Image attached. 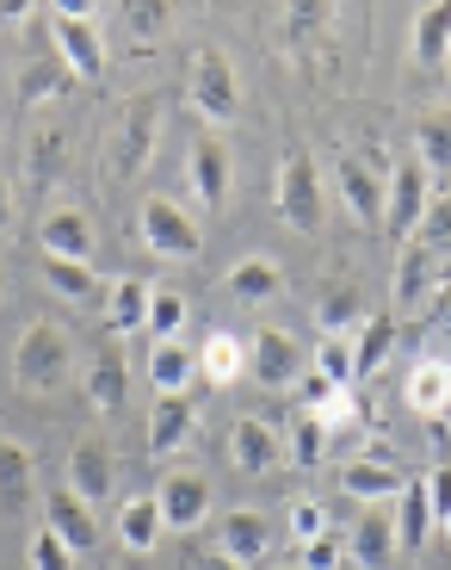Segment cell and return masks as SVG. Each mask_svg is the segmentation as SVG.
Wrapping results in <instances>:
<instances>
[{"label": "cell", "instance_id": "cell-12", "mask_svg": "<svg viewBox=\"0 0 451 570\" xmlns=\"http://www.w3.org/2000/svg\"><path fill=\"white\" fill-rule=\"evenodd\" d=\"M38 502V459L13 434H0V521H26Z\"/></svg>", "mask_w": 451, "mask_h": 570}, {"label": "cell", "instance_id": "cell-35", "mask_svg": "<svg viewBox=\"0 0 451 570\" xmlns=\"http://www.w3.org/2000/svg\"><path fill=\"white\" fill-rule=\"evenodd\" d=\"M322 428H328V453H353V446H371V441H365L371 415H365V403H353V397H340L334 410L322 415Z\"/></svg>", "mask_w": 451, "mask_h": 570}, {"label": "cell", "instance_id": "cell-6", "mask_svg": "<svg viewBox=\"0 0 451 570\" xmlns=\"http://www.w3.org/2000/svg\"><path fill=\"white\" fill-rule=\"evenodd\" d=\"M186 100H192V112L204 118V125H235L241 112V87H235V69H229L223 50H198L192 57V81H186Z\"/></svg>", "mask_w": 451, "mask_h": 570}, {"label": "cell", "instance_id": "cell-2", "mask_svg": "<svg viewBox=\"0 0 451 570\" xmlns=\"http://www.w3.org/2000/svg\"><path fill=\"white\" fill-rule=\"evenodd\" d=\"M272 205H279V224L297 229V236H315L322 229V174H315V156L310 149H291V156L279 161V174H272Z\"/></svg>", "mask_w": 451, "mask_h": 570}, {"label": "cell", "instance_id": "cell-19", "mask_svg": "<svg viewBox=\"0 0 451 570\" xmlns=\"http://www.w3.org/2000/svg\"><path fill=\"white\" fill-rule=\"evenodd\" d=\"M69 149H74L69 125H57V118L31 125L26 130V174H31V186H57L62 174H69Z\"/></svg>", "mask_w": 451, "mask_h": 570}, {"label": "cell", "instance_id": "cell-14", "mask_svg": "<svg viewBox=\"0 0 451 570\" xmlns=\"http://www.w3.org/2000/svg\"><path fill=\"white\" fill-rule=\"evenodd\" d=\"M217 552H223L229 564H241V570L267 564V552H272V521H267L260 509H229L223 528H217Z\"/></svg>", "mask_w": 451, "mask_h": 570}, {"label": "cell", "instance_id": "cell-29", "mask_svg": "<svg viewBox=\"0 0 451 570\" xmlns=\"http://www.w3.org/2000/svg\"><path fill=\"white\" fill-rule=\"evenodd\" d=\"M87 397H93L99 415H118L130 403V366L118 347H106V354H93V372H87Z\"/></svg>", "mask_w": 451, "mask_h": 570}, {"label": "cell", "instance_id": "cell-32", "mask_svg": "<svg viewBox=\"0 0 451 570\" xmlns=\"http://www.w3.org/2000/svg\"><path fill=\"white\" fill-rule=\"evenodd\" d=\"M409 50H414V62H421V69H439V62H445V50H451V0H433V7H421V13H414Z\"/></svg>", "mask_w": 451, "mask_h": 570}, {"label": "cell", "instance_id": "cell-33", "mask_svg": "<svg viewBox=\"0 0 451 570\" xmlns=\"http://www.w3.org/2000/svg\"><path fill=\"white\" fill-rule=\"evenodd\" d=\"M315 323H322V335H353L365 323V292L353 279H334L322 292V304H315Z\"/></svg>", "mask_w": 451, "mask_h": 570}, {"label": "cell", "instance_id": "cell-3", "mask_svg": "<svg viewBox=\"0 0 451 570\" xmlns=\"http://www.w3.org/2000/svg\"><path fill=\"white\" fill-rule=\"evenodd\" d=\"M137 236L149 243V255H161V261H198L204 255L198 217L186 212L180 199H168V193H149V199L137 205Z\"/></svg>", "mask_w": 451, "mask_h": 570}, {"label": "cell", "instance_id": "cell-25", "mask_svg": "<svg viewBox=\"0 0 451 570\" xmlns=\"http://www.w3.org/2000/svg\"><path fill=\"white\" fill-rule=\"evenodd\" d=\"M149 298H156V285L137 279V273L112 279V292H106V328H112V335H137V328H149Z\"/></svg>", "mask_w": 451, "mask_h": 570}, {"label": "cell", "instance_id": "cell-21", "mask_svg": "<svg viewBox=\"0 0 451 570\" xmlns=\"http://www.w3.org/2000/svg\"><path fill=\"white\" fill-rule=\"evenodd\" d=\"M402 546H395V514H365L353 533H347V564L353 570H395Z\"/></svg>", "mask_w": 451, "mask_h": 570}, {"label": "cell", "instance_id": "cell-53", "mask_svg": "<svg viewBox=\"0 0 451 570\" xmlns=\"http://www.w3.org/2000/svg\"><path fill=\"white\" fill-rule=\"evenodd\" d=\"M439 528H445V546H451V514H445V521H439Z\"/></svg>", "mask_w": 451, "mask_h": 570}, {"label": "cell", "instance_id": "cell-42", "mask_svg": "<svg viewBox=\"0 0 451 570\" xmlns=\"http://www.w3.org/2000/svg\"><path fill=\"white\" fill-rule=\"evenodd\" d=\"M315 372L334 379L340 391H353V335H322V347H315Z\"/></svg>", "mask_w": 451, "mask_h": 570}, {"label": "cell", "instance_id": "cell-30", "mask_svg": "<svg viewBox=\"0 0 451 570\" xmlns=\"http://www.w3.org/2000/svg\"><path fill=\"white\" fill-rule=\"evenodd\" d=\"M395 328H402V323H395L390 311L365 316V323L353 328V385H359V379H371V372L395 354Z\"/></svg>", "mask_w": 451, "mask_h": 570}, {"label": "cell", "instance_id": "cell-45", "mask_svg": "<svg viewBox=\"0 0 451 570\" xmlns=\"http://www.w3.org/2000/svg\"><path fill=\"white\" fill-rule=\"evenodd\" d=\"M26 570H74V552L50 528H38V533H31V546H26Z\"/></svg>", "mask_w": 451, "mask_h": 570}, {"label": "cell", "instance_id": "cell-10", "mask_svg": "<svg viewBox=\"0 0 451 570\" xmlns=\"http://www.w3.org/2000/svg\"><path fill=\"white\" fill-rule=\"evenodd\" d=\"M433 285H439V255L421 243V236H409L402 255H395V285H390V316H395V323L414 316V311H427Z\"/></svg>", "mask_w": 451, "mask_h": 570}, {"label": "cell", "instance_id": "cell-34", "mask_svg": "<svg viewBox=\"0 0 451 570\" xmlns=\"http://www.w3.org/2000/svg\"><path fill=\"white\" fill-rule=\"evenodd\" d=\"M279 285H284V273H279V261H267V255H241L235 267H229V298H241V304L279 298Z\"/></svg>", "mask_w": 451, "mask_h": 570}, {"label": "cell", "instance_id": "cell-41", "mask_svg": "<svg viewBox=\"0 0 451 570\" xmlns=\"http://www.w3.org/2000/svg\"><path fill=\"white\" fill-rule=\"evenodd\" d=\"M180 328H186V298L168 292V285H156V298H149V335L156 342H180Z\"/></svg>", "mask_w": 451, "mask_h": 570}, {"label": "cell", "instance_id": "cell-43", "mask_svg": "<svg viewBox=\"0 0 451 570\" xmlns=\"http://www.w3.org/2000/svg\"><path fill=\"white\" fill-rule=\"evenodd\" d=\"M124 26H130V43H161L173 26V7L161 0H142V7H124Z\"/></svg>", "mask_w": 451, "mask_h": 570}, {"label": "cell", "instance_id": "cell-8", "mask_svg": "<svg viewBox=\"0 0 451 570\" xmlns=\"http://www.w3.org/2000/svg\"><path fill=\"white\" fill-rule=\"evenodd\" d=\"M427 199H433V186H427V168H421V161H395L390 180H383V224H390L395 243H409L414 229H421Z\"/></svg>", "mask_w": 451, "mask_h": 570}, {"label": "cell", "instance_id": "cell-26", "mask_svg": "<svg viewBox=\"0 0 451 570\" xmlns=\"http://www.w3.org/2000/svg\"><path fill=\"white\" fill-rule=\"evenodd\" d=\"M198 428V410L186 397H156V415H149V453L156 459H173Z\"/></svg>", "mask_w": 451, "mask_h": 570}, {"label": "cell", "instance_id": "cell-15", "mask_svg": "<svg viewBox=\"0 0 451 570\" xmlns=\"http://www.w3.org/2000/svg\"><path fill=\"white\" fill-rule=\"evenodd\" d=\"M186 180H192V199L204 212H223L229 205V186H235V168H229V149L217 137H198L192 142V161H186Z\"/></svg>", "mask_w": 451, "mask_h": 570}, {"label": "cell", "instance_id": "cell-38", "mask_svg": "<svg viewBox=\"0 0 451 570\" xmlns=\"http://www.w3.org/2000/svg\"><path fill=\"white\" fill-rule=\"evenodd\" d=\"M322 459H328V428H322V415L303 410V415L291 422V465H297V471H315Z\"/></svg>", "mask_w": 451, "mask_h": 570}, {"label": "cell", "instance_id": "cell-55", "mask_svg": "<svg viewBox=\"0 0 451 570\" xmlns=\"http://www.w3.org/2000/svg\"><path fill=\"white\" fill-rule=\"evenodd\" d=\"M445 446H451V428H445Z\"/></svg>", "mask_w": 451, "mask_h": 570}, {"label": "cell", "instance_id": "cell-22", "mask_svg": "<svg viewBox=\"0 0 451 570\" xmlns=\"http://www.w3.org/2000/svg\"><path fill=\"white\" fill-rule=\"evenodd\" d=\"M402 397H409L414 415L445 422V410H451V360H414V372L402 379Z\"/></svg>", "mask_w": 451, "mask_h": 570}, {"label": "cell", "instance_id": "cell-24", "mask_svg": "<svg viewBox=\"0 0 451 570\" xmlns=\"http://www.w3.org/2000/svg\"><path fill=\"white\" fill-rule=\"evenodd\" d=\"M427 533H433V502H427V478H409L402 497H395V546L402 558L427 552Z\"/></svg>", "mask_w": 451, "mask_h": 570}, {"label": "cell", "instance_id": "cell-28", "mask_svg": "<svg viewBox=\"0 0 451 570\" xmlns=\"http://www.w3.org/2000/svg\"><path fill=\"white\" fill-rule=\"evenodd\" d=\"M161 533H168V521H161V509H156V490L149 497H130L124 509H118V546L124 552H156L161 546Z\"/></svg>", "mask_w": 451, "mask_h": 570}, {"label": "cell", "instance_id": "cell-17", "mask_svg": "<svg viewBox=\"0 0 451 570\" xmlns=\"http://www.w3.org/2000/svg\"><path fill=\"white\" fill-rule=\"evenodd\" d=\"M69 490L87 509H99V502L112 497V446L99 441V434H81L69 446Z\"/></svg>", "mask_w": 451, "mask_h": 570}, {"label": "cell", "instance_id": "cell-44", "mask_svg": "<svg viewBox=\"0 0 451 570\" xmlns=\"http://www.w3.org/2000/svg\"><path fill=\"white\" fill-rule=\"evenodd\" d=\"M284 528H291L297 546H310V540H322V533H328V509L315 497H297L291 509H284Z\"/></svg>", "mask_w": 451, "mask_h": 570}, {"label": "cell", "instance_id": "cell-18", "mask_svg": "<svg viewBox=\"0 0 451 570\" xmlns=\"http://www.w3.org/2000/svg\"><path fill=\"white\" fill-rule=\"evenodd\" d=\"M43 528L57 533V540L69 546L74 558H81V552H93V540H99V521H93V509H87V502L74 497L69 484L43 497Z\"/></svg>", "mask_w": 451, "mask_h": 570}, {"label": "cell", "instance_id": "cell-56", "mask_svg": "<svg viewBox=\"0 0 451 570\" xmlns=\"http://www.w3.org/2000/svg\"><path fill=\"white\" fill-rule=\"evenodd\" d=\"M279 570H297V564H279Z\"/></svg>", "mask_w": 451, "mask_h": 570}, {"label": "cell", "instance_id": "cell-4", "mask_svg": "<svg viewBox=\"0 0 451 570\" xmlns=\"http://www.w3.org/2000/svg\"><path fill=\"white\" fill-rule=\"evenodd\" d=\"M50 38L57 57L74 81H99L106 75V31H99V7H50Z\"/></svg>", "mask_w": 451, "mask_h": 570}, {"label": "cell", "instance_id": "cell-5", "mask_svg": "<svg viewBox=\"0 0 451 570\" xmlns=\"http://www.w3.org/2000/svg\"><path fill=\"white\" fill-rule=\"evenodd\" d=\"M156 142H161V100H130L124 112H118L106 168H112L118 180H142L149 161H156Z\"/></svg>", "mask_w": 451, "mask_h": 570}, {"label": "cell", "instance_id": "cell-54", "mask_svg": "<svg viewBox=\"0 0 451 570\" xmlns=\"http://www.w3.org/2000/svg\"><path fill=\"white\" fill-rule=\"evenodd\" d=\"M0 298H7V267H0Z\"/></svg>", "mask_w": 451, "mask_h": 570}, {"label": "cell", "instance_id": "cell-13", "mask_svg": "<svg viewBox=\"0 0 451 570\" xmlns=\"http://www.w3.org/2000/svg\"><path fill=\"white\" fill-rule=\"evenodd\" d=\"M43 261H93V217L81 205H50L38 217Z\"/></svg>", "mask_w": 451, "mask_h": 570}, {"label": "cell", "instance_id": "cell-48", "mask_svg": "<svg viewBox=\"0 0 451 570\" xmlns=\"http://www.w3.org/2000/svg\"><path fill=\"white\" fill-rule=\"evenodd\" d=\"M427 502H433V528L451 514V465H439V471H427Z\"/></svg>", "mask_w": 451, "mask_h": 570}, {"label": "cell", "instance_id": "cell-47", "mask_svg": "<svg viewBox=\"0 0 451 570\" xmlns=\"http://www.w3.org/2000/svg\"><path fill=\"white\" fill-rule=\"evenodd\" d=\"M297 397H303V410H310V415H328L347 391H340L334 379H322V372H303V379H297Z\"/></svg>", "mask_w": 451, "mask_h": 570}, {"label": "cell", "instance_id": "cell-1", "mask_svg": "<svg viewBox=\"0 0 451 570\" xmlns=\"http://www.w3.org/2000/svg\"><path fill=\"white\" fill-rule=\"evenodd\" d=\"M13 379H19L26 397H57V391H69V379H74L69 323H57V316L26 323V335H19V347H13Z\"/></svg>", "mask_w": 451, "mask_h": 570}, {"label": "cell", "instance_id": "cell-51", "mask_svg": "<svg viewBox=\"0 0 451 570\" xmlns=\"http://www.w3.org/2000/svg\"><path fill=\"white\" fill-rule=\"evenodd\" d=\"M192 570H241V564H229L223 552H204V558H192Z\"/></svg>", "mask_w": 451, "mask_h": 570}, {"label": "cell", "instance_id": "cell-37", "mask_svg": "<svg viewBox=\"0 0 451 570\" xmlns=\"http://www.w3.org/2000/svg\"><path fill=\"white\" fill-rule=\"evenodd\" d=\"M414 149H421V168H427V174H451V112H445V106L421 118V130H414Z\"/></svg>", "mask_w": 451, "mask_h": 570}, {"label": "cell", "instance_id": "cell-7", "mask_svg": "<svg viewBox=\"0 0 451 570\" xmlns=\"http://www.w3.org/2000/svg\"><path fill=\"white\" fill-rule=\"evenodd\" d=\"M156 509L168 521V533H192L211 514V478L192 465H173L168 478H156Z\"/></svg>", "mask_w": 451, "mask_h": 570}, {"label": "cell", "instance_id": "cell-40", "mask_svg": "<svg viewBox=\"0 0 451 570\" xmlns=\"http://www.w3.org/2000/svg\"><path fill=\"white\" fill-rule=\"evenodd\" d=\"M433 255H451V186H433V199L421 212V229H414Z\"/></svg>", "mask_w": 451, "mask_h": 570}, {"label": "cell", "instance_id": "cell-36", "mask_svg": "<svg viewBox=\"0 0 451 570\" xmlns=\"http://www.w3.org/2000/svg\"><path fill=\"white\" fill-rule=\"evenodd\" d=\"M43 285L69 304H87L99 292V273H93V261H43Z\"/></svg>", "mask_w": 451, "mask_h": 570}, {"label": "cell", "instance_id": "cell-50", "mask_svg": "<svg viewBox=\"0 0 451 570\" xmlns=\"http://www.w3.org/2000/svg\"><path fill=\"white\" fill-rule=\"evenodd\" d=\"M13 217H19V205H13V186L0 180V236H13Z\"/></svg>", "mask_w": 451, "mask_h": 570}, {"label": "cell", "instance_id": "cell-39", "mask_svg": "<svg viewBox=\"0 0 451 570\" xmlns=\"http://www.w3.org/2000/svg\"><path fill=\"white\" fill-rule=\"evenodd\" d=\"M328 26H334V7H284V13H279V43H284V50H297V43L322 38Z\"/></svg>", "mask_w": 451, "mask_h": 570}, {"label": "cell", "instance_id": "cell-11", "mask_svg": "<svg viewBox=\"0 0 451 570\" xmlns=\"http://www.w3.org/2000/svg\"><path fill=\"white\" fill-rule=\"evenodd\" d=\"M248 379H260L267 391H291L303 379V347L284 328H260L254 342H248Z\"/></svg>", "mask_w": 451, "mask_h": 570}, {"label": "cell", "instance_id": "cell-23", "mask_svg": "<svg viewBox=\"0 0 451 570\" xmlns=\"http://www.w3.org/2000/svg\"><path fill=\"white\" fill-rule=\"evenodd\" d=\"M198 379L204 385H241L248 379V342L241 335H229V328H211L204 335V347H198Z\"/></svg>", "mask_w": 451, "mask_h": 570}, {"label": "cell", "instance_id": "cell-57", "mask_svg": "<svg viewBox=\"0 0 451 570\" xmlns=\"http://www.w3.org/2000/svg\"><path fill=\"white\" fill-rule=\"evenodd\" d=\"M445 186H451V180H445Z\"/></svg>", "mask_w": 451, "mask_h": 570}, {"label": "cell", "instance_id": "cell-46", "mask_svg": "<svg viewBox=\"0 0 451 570\" xmlns=\"http://www.w3.org/2000/svg\"><path fill=\"white\" fill-rule=\"evenodd\" d=\"M297 570H347V540H340V533L310 540V546H303V558H297Z\"/></svg>", "mask_w": 451, "mask_h": 570}, {"label": "cell", "instance_id": "cell-9", "mask_svg": "<svg viewBox=\"0 0 451 570\" xmlns=\"http://www.w3.org/2000/svg\"><path fill=\"white\" fill-rule=\"evenodd\" d=\"M402 484H409V471L395 465L383 441H371L365 453H353V459H347V471H340V490H347L353 502H395V497H402Z\"/></svg>", "mask_w": 451, "mask_h": 570}, {"label": "cell", "instance_id": "cell-27", "mask_svg": "<svg viewBox=\"0 0 451 570\" xmlns=\"http://www.w3.org/2000/svg\"><path fill=\"white\" fill-rule=\"evenodd\" d=\"M192 379H198V354L186 342H156L149 347V385H156V397H186Z\"/></svg>", "mask_w": 451, "mask_h": 570}, {"label": "cell", "instance_id": "cell-20", "mask_svg": "<svg viewBox=\"0 0 451 570\" xmlns=\"http://www.w3.org/2000/svg\"><path fill=\"white\" fill-rule=\"evenodd\" d=\"M334 186H340V199H347V212H353V224H365V229L383 224V180H378V168H365L359 156H340L334 161Z\"/></svg>", "mask_w": 451, "mask_h": 570}, {"label": "cell", "instance_id": "cell-49", "mask_svg": "<svg viewBox=\"0 0 451 570\" xmlns=\"http://www.w3.org/2000/svg\"><path fill=\"white\" fill-rule=\"evenodd\" d=\"M427 323H439V328H451V273H439V285H433V298H427Z\"/></svg>", "mask_w": 451, "mask_h": 570}, {"label": "cell", "instance_id": "cell-31", "mask_svg": "<svg viewBox=\"0 0 451 570\" xmlns=\"http://www.w3.org/2000/svg\"><path fill=\"white\" fill-rule=\"evenodd\" d=\"M69 94H74V75L62 69V57H38L19 69V100H26V112H38L50 100H69Z\"/></svg>", "mask_w": 451, "mask_h": 570}, {"label": "cell", "instance_id": "cell-16", "mask_svg": "<svg viewBox=\"0 0 451 570\" xmlns=\"http://www.w3.org/2000/svg\"><path fill=\"white\" fill-rule=\"evenodd\" d=\"M284 453L279 428L267 422V415H241L235 428H229V465L241 471V478H260V471H272Z\"/></svg>", "mask_w": 451, "mask_h": 570}, {"label": "cell", "instance_id": "cell-52", "mask_svg": "<svg viewBox=\"0 0 451 570\" xmlns=\"http://www.w3.org/2000/svg\"><path fill=\"white\" fill-rule=\"evenodd\" d=\"M13 19H31V7H0V26H13Z\"/></svg>", "mask_w": 451, "mask_h": 570}]
</instances>
